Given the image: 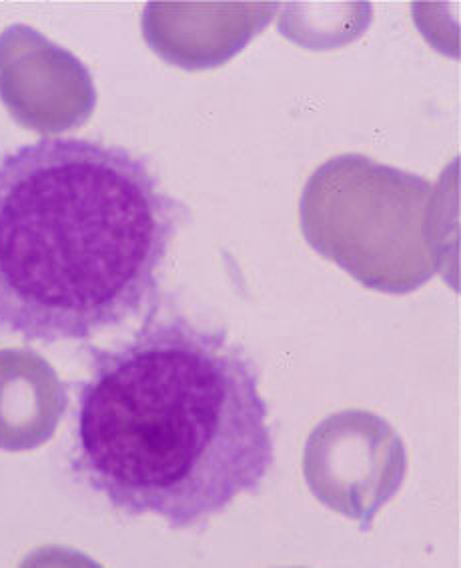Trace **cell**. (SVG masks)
Returning <instances> with one entry per match:
<instances>
[{
	"label": "cell",
	"instance_id": "1",
	"mask_svg": "<svg viewBox=\"0 0 461 568\" xmlns=\"http://www.w3.org/2000/svg\"><path fill=\"white\" fill-rule=\"evenodd\" d=\"M273 460L255 361L223 331L151 311L131 341L92 348L71 470L114 510L201 527L257 495Z\"/></svg>",
	"mask_w": 461,
	"mask_h": 568
},
{
	"label": "cell",
	"instance_id": "2",
	"mask_svg": "<svg viewBox=\"0 0 461 568\" xmlns=\"http://www.w3.org/2000/svg\"><path fill=\"white\" fill-rule=\"evenodd\" d=\"M187 216L141 156L41 139L0 161V333L89 341L157 301Z\"/></svg>",
	"mask_w": 461,
	"mask_h": 568
}]
</instances>
